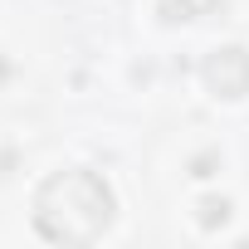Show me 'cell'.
<instances>
[{
  "label": "cell",
  "mask_w": 249,
  "mask_h": 249,
  "mask_svg": "<svg viewBox=\"0 0 249 249\" xmlns=\"http://www.w3.org/2000/svg\"><path fill=\"white\" fill-rule=\"evenodd\" d=\"M112 225V191L93 171H54L35 191V230L54 244H93Z\"/></svg>",
  "instance_id": "6da1fadb"
},
{
  "label": "cell",
  "mask_w": 249,
  "mask_h": 249,
  "mask_svg": "<svg viewBox=\"0 0 249 249\" xmlns=\"http://www.w3.org/2000/svg\"><path fill=\"white\" fill-rule=\"evenodd\" d=\"M205 83L220 93V98H244L249 93V54L244 49H215L205 59Z\"/></svg>",
  "instance_id": "7a4b0ae2"
},
{
  "label": "cell",
  "mask_w": 249,
  "mask_h": 249,
  "mask_svg": "<svg viewBox=\"0 0 249 249\" xmlns=\"http://www.w3.org/2000/svg\"><path fill=\"white\" fill-rule=\"evenodd\" d=\"M196 220H200L205 230L225 225V220H230V200H225V196H220V200H215V196H205V200H200V215H196Z\"/></svg>",
  "instance_id": "3957f363"
}]
</instances>
